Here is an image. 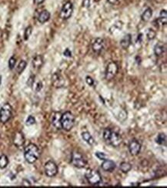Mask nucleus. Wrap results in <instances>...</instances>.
I'll list each match as a JSON object with an SVG mask.
<instances>
[{
	"label": "nucleus",
	"mask_w": 167,
	"mask_h": 188,
	"mask_svg": "<svg viewBox=\"0 0 167 188\" xmlns=\"http://www.w3.org/2000/svg\"><path fill=\"white\" fill-rule=\"evenodd\" d=\"M103 138H104L106 144H108L109 145H111L114 148H117L119 146L122 141V137L120 136V134L115 131H113L110 128H106L104 130Z\"/></svg>",
	"instance_id": "f257e3e1"
},
{
	"label": "nucleus",
	"mask_w": 167,
	"mask_h": 188,
	"mask_svg": "<svg viewBox=\"0 0 167 188\" xmlns=\"http://www.w3.org/2000/svg\"><path fill=\"white\" fill-rule=\"evenodd\" d=\"M40 156V151L38 146L35 144H29L25 148L24 158L29 164H33L39 159Z\"/></svg>",
	"instance_id": "f03ea898"
},
{
	"label": "nucleus",
	"mask_w": 167,
	"mask_h": 188,
	"mask_svg": "<svg viewBox=\"0 0 167 188\" xmlns=\"http://www.w3.org/2000/svg\"><path fill=\"white\" fill-rule=\"evenodd\" d=\"M75 116L71 112H66L62 115L61 117V126L62 129L66 131H71L75 125Z\"/></svg>",
	"instance_id": "7ed1b4c3"
},
{
	"label": "nucleus",
	"mask_w": 167,
	"mask_h": 188,
	"mask_svg": "<svg viewBox=\"0 0 167 188\" xmlns=\"http://www.w3.org/2000/svg\"><path fill=\"white\" fill-rule=\"evenodd\" d=\"M85 177L88 182L92 185H99L102 182L101 174L96 170H87L85 174Z\"/></svg>",
	"instance_id": "20e7f679"
},
{
	"label": "nucleus",
	"mask_w": 167,
	"mask_h": 188,
	"mask_svg": "<svg viewBox=\"0 0 167 188\" xmlns=\"http://www.w3.org/2000/svg\"><path fill=\"white\" fill-rule=\"evenodd\" d=\"M12 116V108L9 103H6L0 108V122L2 124L7 123Z\"/></svg>",
	"instance_id": "39448f33"
},
{
	"label": "nucleus",
	"mask_w": 167,
	"mask_h": 188,
	"mask_svg": "<svg viewBox=\"0 0 167 188\" xmlns=\"http://www.w3.org/2000/svg\"><path fill=\"white\" fill-rule=\"evenodd\" d=\"M71 164L77 168H83L87 164V160L83 157V155L75 151L72 154Z\"/></svg>",
	"instance_id": "423d86ee"
},
{
	"label": "nucleus",
	"mask_w": 167,
	"mask_h": 188,
	"mask_svg": "<svg viewBox=\"0 0 167 188\" xmlns=\"http://www.w3.org/2000/svg\"><path fill=\"white\" fill-rule=\"evenodd\" d=\"M118 71L119 66L115 61H111L109 63L106 68V72H105V78L106 80H112L117 75Z\"/></svg>",
	"instance_id": "0eeeda50"
},
{
	"label": "nucleus",
	"mask_w": 167,
	"mask_h": 188,
	"mask_svg": "<svg viewBox=\"0 0 167 188\" xmlns=\"http://www.w3.org/2000/svg\"><path fill=\"white\" fill-rule=\"evenodd\" d=\"M45 175L49 178H53L58 174V166L53 160H49L45 164L44 166Z\"/></svg>",
	"instance_id": "6e6552de"
},
{
	"label": "nucleus",
	"mask_w": 167,
	"mask_h": 188,
	"mask_svg": "<svg viewBox=\"0 0 167 188\" xmlns=\"http://www.w3.org/2000/svg\"><path fill=\"white\" fill-rule=\"evenodd\" d=\"M73 12V5L71 2L68 1L63 5L59 16L63 20H67L72 16Z\"/></svg>",
	"instance_id": "1a4fd4ad"
},
{
	"label": "nucleus",
	"mask_w": 167,
	"mask_h": 188,
	"mask_svg": "<svg viewBox=\"0 0 167 188\" xmlns=\"http://www.w3.org/2000/svg\"><path fill=\"white\" fill-rule=\"evenodd\" d=\"M142 145L139 141L137 140H132L129 142V153L132 155V156H136L140 153L141 151Z\"/></svg>",
	"instance_id": "9d476101"
},
{
	"label": "nucleus",
	"mask_w": 167,
	"mask_h": 188,
	"mask_svg": "<svg viewBox=\"0 0 167 188\" xmlns=\"http://www.w3.org/2000/svg\"><path fill=\"white\" fill-rule=\"evenodd\" d=\"M12 141H13V144H14L15 146L17 147V148H21V147H23L24 145L25 141H26L24 134L21 131H17L14 134Z\"/></svg>",
	"instance_id": "9b49d317"
},
{
	"label": "nucleus",
	"mask_w": 167,
	"mask_h": 188,
	"mask_svg": "<svg viewBox=\"0 0 167 188\" xmlns=\"http://www.w3.org/2000/svg\"><path fill=\"white\" fill-rule=\"evenodd\" d=\"M104 48V40L102 38H97L92 43V50L96 54H100Z\"/></svg>",
	"instance_id": "f8f14e48"
},
{
	"label": "nucleus",
	"mask_w": 167,
	"mask_h": 188,
	"mask_svg": "<svg viewBox=\"0 0 167 188\" xmlns=\"http://www.w3.org/2000/svg\"><path fill=\"white\" fill-rule=\"evenodd\" d=\"M101 167L103 171H107V172H113L116 169V163L113 160L105 159L102 163Z\"/></svg>",
	"instance_id": "ddd939ff"
},
{
	"label": "nucleus",
	"mask_w": 167,
	"mask_h": 188,
	"mask_svg": "<svg viewBox=\"0 0 167 188\" xmlns=\"http://www.w3.org/2000/svg\"><path fill=\"white\" fill-rule=\"evenodd\" d=\"M61 117L62 114L60 112H55L52 117V124L57 130H61Z\"/></svg>",
	"instance_id": "4468645a"
},
{
	"label": "nucleus",
	"mask_w": 167,
	"mask_h": 188,
	"mask_svg": "<svg viewBox=\"0 0 167 188\" xmlns=\"http://www.w3.org/2000/svg\"><path fill=\"white\" fill-rule=\"evenodd\" d=\"M52 82L53 85L56 88L63 87L65 84V80L63 79V78L58 73H55L54 75H52Z\"/></svg>",
	"instance_id": "2eb2a0df"
},
{
	"label": "nucleus",
	"mask_w": 167,
	"mask_h": 188,
	"mask_svg": "<svg viewBox=\"0 0 167 188\" xmlns=\"http://www.w3.org/2000/svg\"><path fill=\"white\" fill-rule=\"evenodd\" d=\"M132 43V36L130 34L124 35L123 38L120 40V45L123 49H127Z\"/></svg>",
	"instance_id": "dca6fc26"
},
{
	"label": "nucleus",
	"mask_w": 167,
	"mask_h": 188,
	"mask_svg": "<svg viewBox=\"0 0 167 188\" xmlns=\"http://www.w3.org/2000/svg\"><path fill=\"white\" fill-rule=\"evenodd\" d=\"M49 19H50V13H49V11L43 10L39 15L38 21L41 24H43V23H45L46 22L49 21Z\"/></svg>",
	"instance_id": "f3484780"
},
{
	"label": "nucleus",
	"mask_w": 167,
	"mask_h": 188,
	"mask_svg": "<svg viewBox=\"0 0 167 188\" xmlns=\"http://www.w3.org/2000/svg\"><path fill=\"white\" fill-rule=\"evenodd\" d=\"M44 63L43 58L42 55H36L32 59V66L36 68V69H39L42 66V64Z\"/></svg>",
	"instance_id": "a211bd4d"
},
{
	"label": "nucleus",
	"mask_w": 167,
	"mask_h": 188,
	"mask_svg": "<svg viewBox=\"0 0 167 188\" xmlns=\"http://www.w3.org/2000/svg\"><path fill=\"white\" fill-rule=\"evenodd\" d=\"M82 138L88 145H91V146L95 145L94 138H92L90 133L88 132V131H84V132L82 133Z\"/></svg>",
	"instance_id": "6ab92c4d"
},
{
	"label": "nucleus",
	"mask_w": 167,
	"mask_h": 188,
	"mask_svg": "<svg viewBox=\"0 0 167 188\" xmlns=\"http://www.w3.org/2000/svg\"><path fill=\"white\" fill-rule=\"evenodd\" d=\"M152 16H153V10H152L151 8H147L143 12L141 19L143 22H148L150 21Z\"/></svg>",
	"instance_id": "aec40b11"
},
{
	"label": "nucleus",
	"mask_w": 167,
	"mask_h": 188,
	"mask_svg": "<svg viewBox=\"0 0 167 188\" xmlns=\"http://www.w3.org/2000/svg\"><path fill=\"white\" fill-rule=\"evenodd\" d=\"M154 54H155L156 56L157 57H159V56L162 55V54L165 52V47L164 45L161 43H158L155 45L154 47Z\"/></svg>",
	"instance_id": "412c9836"
},
{
	"label": "nucleus",
	"mask_w": 167,
	"mask_h": 188,
	"mask_svg": "<svg viewBox=\"0 0 167 188\" xmlns=\"http://www.w3.org/2000/svg\"><path fill=\"white\" fill-rule=\"evenodd\" d=\"M119 169L122 172L126 174V173L129 172V171H131V169H132V165H131V164L128 163V162H122V163L120 164Z\"/></svg>",
	"instance_id": "4be33fe9"
},
{
	"label": "nucleus",
	"mask_w": 167,
	"mask_h": 188,
	"mask_svg": "<svg viewBox=\"0 0 167 188\" xmlns=\"http://www.w3.org/2000/svg\"><path fill=\"white\" fill-rule=\"evenodd\" d=\"M9 158L5 154L0 156V169H5L9 164Z\"/></svg>",
	"instance_id": "5701e85b"
},
{
	"label": "nucleus",
	"mask_w": 167,
	"mask_h": 188,
	"mask_svg": "<svg viewBox=\"0 0 167 188\" xmlns=\"http://www.w3.org/2000/svg\"><path fill=\"white\" fill-rule=\"evenodd\" d=\"M156 142L160 145H166V136H165V134H163V133H161V134H159L157 136L156 139Z\"/></svg>",
	"instance_id": "b1692460"
},
{
	"label": "nucleus",
	"mask_w": 167,
	"mask_h": 188,
	"mask_svg": "<svg viewBox=\"0 0 167 188\" xmlns=\"http://www.w3.org/2000/svg\"><path fill=\"white\" fill-rule=\"evenodd\" d=\"M166 18H167V12L165 9H162L160 12V16L159 18L158 21L161 22V25H165L166 24Z\"/></svg>",
	"instance_id": "393cba45"
},
{
	"label": "nucleus",
	"mask_w": 167,
	"mask_h": 188,
	"mask_svg": "<svg viewBox=\"0 0 167 188\" xmlns=\"http://www.w3.org/2000/svg\"><path fill=\"white\" fill-rule=\"evenodd\" d=\"M26 65H27V62L26 61H24V60L20 61V62L18 64L17 68H16V72L19 75H20L24 71L25 68H26Z\"/></svg>",
	"instance_id": "a878e982"
},
{
	"label": "nucleus",
	"mask_w": 167,
	"mask_h": 188,
	"mask_svg": "<svg viewBox=\"0 0 167 188\" xmlns=\"http://www.w3.org/2000/svg\"><path fill=\"white\" fill-rule=\"evenodd\" d=\"M156 35V31L153 29V28H149L148 31H147V33H146V37L148 38L149 40H153L154 39Z\"/></svg>",
	"instance_id": "bb28decb"
},
{
	"label": "nucleus",
	"mask_w": 167,
	"mask_h": 188,
	"mask_svg": "<svg viewBox=\"0 0 167 188\" xmlns=\"http://www.w3.org/2000/svg\"><path fill=\"white\" fill-rule=\"evenodd\" d=\"M32 33V26H28L26 28L24 32V40H28L29 38L30 35Z\"/></svg>",
	"instance_id": "cd10ccee"
},
{
	"label": "nucleus",
	"mask_w": 167,
	"mask_h": 188,
	"mask_svg": "<svg viewBox=\"0 0 167 188\" xmlns=\"http://www.w3.org/2000/svg\"><path fill=\"white\" fill-rule=\"evenodd\" d=\"M26 125H28V126H31V125H33V124H36L35 118H34L33 116H32V115L29 116L28 118L26 119Z\"/></svg>",
	"instance_id": "c85d7f7f"
},
{
	"label": "nucleus",
	"mask_w": 167,
	"mask_h": 188,
	"mask_svg": "<svg viewBox=\"0 0 167 188\" xmlns=\"http://www.w3.org/2000/svg\"><path fill=\"white\" fill-rule=\"evenodd\" d=\"M16 64V59L15 57H11L9 60V68L10 70H12L15 68V65Z\"/></svg>",
	"instance_id": "c756f323"
},
{
	"label": "nucleus",
	"mask_w": 167,
	"mask_h": 188,
	"mask_svg": "<svg viewBox=\"0 0 167 188\" xmlns=\"http://www.w3.org/2000/svg\"><path fill=\"white\" fill-rule=\"evenodd\" d=\"M95 155H96V157H97L99 160H104L105 159H106V155L104 153H102V152H96V153L95 154Z\"/></svg>",
	"instance_id": "7c9ffc66"
},
{
	"label": "nucleus",
	"mask_w": 167,
	"mask_h": 188,
	"mask_svg": "<svg viewBox=\"0 0 167 188\" xmlns=\"http://www.w3.org/2000/svg\"><path fill=\"white\" fill-rule=\"evenodd\" d=\"M34 82H35V76H30L29 78L28 81H27V85H28L29 87H32L34 84Z\"/></svg>",
	"instance_id": "2f4dec72"
},
{
	"label": "nucleus",
	"mask_w": 167,
	"mask_h": 188,
	"mask_svg": "<svg viewBox=\"0 0 167 188\" xmlns=\"http://www.w3.org/2000/svg\"><path fill=\"white\" fill-rule=\"evenodd\" d=\"M85 82H86V83L90 86L94 85V80H93L90 76H87L86 78H85Z\"/></svg>",
	"instance_id": "473e14b6"
},
{
	"label": "nucleus",
	"mask_w": 167,
	"mask_h": 188,
	"mask_svg": "<svg viewBox=\"0 0 167 188\" xmlns=\"http://www.w3.org/2000/svg\"><path fill=\"white\" fill-rule=\"evenodd\" d=\"M63 55L66 56V57H68V58L72 57V52L69 49H65L64 52H63Z\"/></svg>",
	"instance_id": "72a5a7b5"
},
{
	"label": "nucleus",
	"mask_w": 167,
	"mask_h": 188,
	"mask_svg": "<svg viewBox=\"0 0 167 188\" xmlns=\"http://www.w3.org/2000/svg\"><path fill=\"white\" fill-rule=\"evenodd\" d=\"M90 0H83L82 1V6L85 8H89L90 6Z\"/></svg>",
	"instance_id": "f704fd0d"
},
{
	"label": "nucleus",
	"mask_w": 167,
	"mask_h": 188,
	"mask_svg": "<svg viewBox=\"0 0 167 188\" xmlns=\"http://www.w3.org/2000/svg\"><path fill=\"white\" fill-rule=\"evenodd\" d=\"M42 88V83L41 82H39L36 85V91H39Z\"/></svg>",
	"instance_id": "c9c22d12"
},
{
	"label": "nucleus",
	"mask_w": 167,
	"mask_h": 188,
	"mask_svg": "<svg viewBox=\"0 0 167 188\" xmlns=\"http://www.w3.org/2000/svg\"><path fill=\"white\" fill-rule=\"evenodd\" d=\"M22 184L24 185V186H31L32 184L30 183L29 181L27 179H24L23 181V183H22Z\"/></svg>",
	"instance_id": "e433bc0d"
},
{
	"label": "nucleus",
	"mask_w": 167,
	"mask_h": 188,
	"mask_svg": "<svg viewBox=\"0 0 167 188\" xmlns=\"http://www.w3.org/2000/svg\"><path fill=\"white\" fill-rule=\"evenodd\" d=\"M107 1H108L109 3L111 4V5H116V4H117L119 2V0H107Z\"/></svg>",
	"instance_id": "4c0bfd02"
},
{
	"label": "nucleus",
	"mask_w": 167,
	"mask_h": 188,
	"mask_svg": "<svg viewBox=\"0 0 167 188\" xmlns=\"http://www.w3.org/2000/svg\"><path fill=\"white\" fill-rule=\"evenodd\" d=\"M44 1H45V0H33L34 3L36 4V5H40V4L43 3Z\"/></svg>",
	"instance_id": "58836bf2"
},
{
	"label": "nucleus",
	"mask_w": 167,
	"mask_h": 188,
	"mask_svg": "<svg viewBox=\"0 0 167 188\" xmlns=\"http://www.w3.org/2000/svg\"><path fill=\"white\" fill-rule=\"evenodd\" d=\"M142 38H143V34L140 33L139 35H138L137 41H139V42H140L142 41Z\"/></svg>",
	"instance_id": "ea45409f"
},
{
	"label": "nucleus",
	"mask_w": 167,
	"mask_h": 188,
	"mask_svg": "<svg viewBox=\"0 0 167 188\" xmlns=\"http://www.w3.org/2000/svg\"><path fill=\"white\" fill-rule=\"evenodd\" d=\"M1 84H2V76H0V85H1Z\"/></svg>",
	"instance_id": "a19ab883"
}]
</instances>
